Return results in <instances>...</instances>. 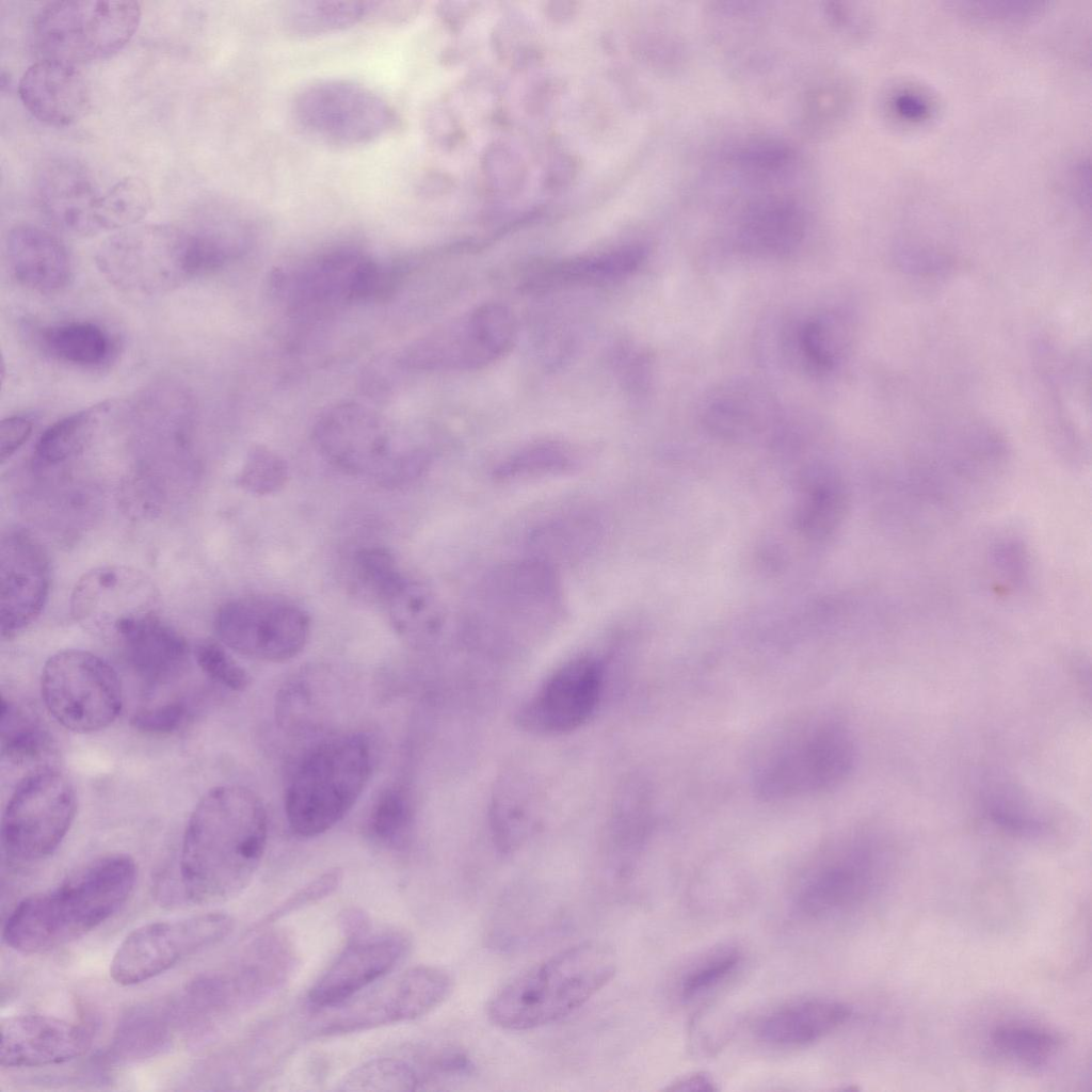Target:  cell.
Masks as SVG:
<instances>
[{"label":"cell","mask_w":1092,"mask_h":1092,"mask_svg":"<svg viewBox=\"0 0 1092 1092\" xmlns=\"http://www.w3.org/2000/svg\"><path fill=\"white\" fill-rule=\"evenodd\" d=\"M1 635L10 639L43 611L50 589V564L39 541L23 529H11L0 549Z\"/></svg>","instance_id":"20"},{"label":"cell","mask_w":1092,"mask_h":1092,"mask_svg":"<svg viewBox=\"0 0 1092 1092\" xmlns=\"http://www.w3.org/2000/svg\"><path fill=\"white\" fill-rule=\"evenodd\" d=\"M314 439L335 467L387 486L418 477L430 461L424 449L403 441L378 415L356 403L344 402L323 414Z\"/></svg>","instance_id":"8"},{"label":"cell","mask_w":1092,"mask_h":1092,"mask_svg":"<svg viewBox=\"0 0 1092 1092\" xmlns=\"http://www.w3.org/2000/svg\"><path fill=\"white\" fill-rule=\"evenodd\" d=\"M291 111L305 133L338 147L373 143L391 132L398 122L395 109L380 94L339 78L317 80L302 87Z\"/></svg>","instance_id":"10"},{"label":"cell","mask_w":1092,"mask_h":1092,"mask_svg":"<svg viewBox=\"0 0 1092 1092\" xmlns=\"http://www.w3.org/2000/svg\"><path fill=\"white\" fill-rule=\"evenodd\" d=\"M34 191L44 216L63 231L80 237L134 226L152 205L143 180L127 176L101 186L83 163L68 158L45 162L37 172Z\"/></svg>","instance_id":"7"},{"label":"cell","mask_w":1092,"mask_h":1092,"mask_svg":"<svg viewBox=\"0 0 1092 1092\" xmlns=\"http://www.w3.org/2000/svg\"><path fill=\"white\" fill-rule=\"evenodd\" d=\"M414 808L410 792L401 786L382 791L371 809L368 832L378 844L401 849L410 840Z\"/></svg>","instance_id":"39"},{"label":"cell","mask_w":1092,"mask_h":1092,"mask_svg":"<svg viewBox=\"0 0 1092 1092\" xmlns=\"http://www.w3.org/2000/svg\"><path fill=\"white\" fill-rule=\"evenodd\" d=\"M0 1026L3 1067L64 1063L85 1054L92 1044V1034L85 1027L46 1014L7 1016Z\"/></svg>","instance_id":"21"},{"label":"cell","mask_w":1092,"mask_h":1092,"mask_svg":"<svg viewBox=\"0 0 1092 1092\" xmlns=\"http://www.w3.org/2000/svg\"><path fill=\"white\" fill-rule=\"evenodd\" d=\"M399 1022L428 1014L441 1005L452 991V979L440 968L419 965L395 981Z\"/></svg>","instance_id":"36"},{"label":"cell","mask_w":1092,"mask_h":1092,"mask_svg":"<svg viewBox=\"0 0 1092 1092\" xmlns=\"http://www.w3.org/2000/svg\"><path fill=\"white\" fill-rule=\"evenodd\" d=\"M420 1079L413 1066L394 1058L370 1060L347 1074L339 1091L408 1092L418 1089Z\"/></svg>","instance_id":"42"},{"label":"cell","mask_w":1092,"mask_h":1092,"mask_svg":"<svg viewBox=\"0 0 1092 1092\" xmlns=\"http://www.w3.org/2000/svg\"><path fill=\"white\" fill-rule=\"evenodd\" d=\"M118 641L130 667L147 684L170 682L187 665V641L158 615L138 623Z\"/></svg>","instance_id":"26"},{"label":"cell","mask_w":1092,"mask_h":1092,"mask_svg":"<svg viewBox=\"0 0 1092 1092\" xmlns=\"http://www.w3.org/2000/svg\"><path fill=\"white\" fill-rule=\"evenodd\" d=\"M741 960L736 949H722L689 968L679 981V996L689 1001L704 995L726 980Z\"/></svg>","instance_id":"45"},{"label":"cell","mask_w":1092,"mask_h":1092,"mask_svg":"<svg viewBox=\"0 0 1092 1092\" xmlns=\"http://www.w3.org/2000/svg\"><path fill=\"white\" fill-rule=\"evenodd\" d=\"M856 744L839 720L807 716L773 732L751 769L755 794L765 801L809 797L839 786L856 762Z\"/></svg>","instance_id":"4"},{"label":"cell","mask_w":1092,"mask_h":1092,"mask_svg":"<svg viewBox=\"0 0 1092 1092\" xmlns=\"http://www.w3.org/2000/svg\"><path fill=\"white\" fill-rule=\"evenodd\" d=\"M216 228L134 225L105 240L95 255L101 275L119 291L140 296L170 293L234 259Z\"/></svg>","instance_id":"3"},{"label":"cell","mask_w":1092,"mask_h":1092,"mask_svg":"<svg viewBox=\"0 0 1092 1092\" xmlns=\"http://www.w3.org/2000/svg\"><path fill=\"white\" fill-rule=\"evenodd\" d=\"M994 1047L1005 1056L1028 1065H1041L1055 1053L1057 1039L1039 1028L1001 1025L991 1034Z\"/></svg>","instance_id":"43"},{"label":"cell","mask_w":1092,"mask_h":1092,"mask_svg":"<svg viewBox=\"0 0 1092 1092\" xmlns=\"http://www.w3.org/2000/svg\"><path fill=\"white\" fill-rule=\"evenodd\" d=\"M738 213V240L752 251L788 253L801 243L807 228L805 209L792 194L765 192L753 195L742 204Z\"/></svg>","instance_id":"25"},{"label":"cell","mask_w":1092,"mask_h":1092,"mask_svg":"<svg viewBox=\"0 0 1092 1092\" xmlns=\"http://www.w3.org/2000/svg\"><path fill=\"white\" fill-rule=\"evenodd\" d=\"M76 814V793L60 771L41 768L27 775L5 807L1 838L4 850L19 861L51 854L65 837Z\"/></svg>","instance_id":"12"},{"label":"cell","mask_w":1092,"mask_h":1092,"mask_svg":"<svg viewBox=\"0 0 1092 1092\" xmlns=\"http://www.w3.org/2000/svg\"><path fill=\"white\" fill-rule=\"evenodd\" d=\"M846 344L841 319L824 312L808 319L798 333L799 351L808 369L826 372L833 369Z\"/></svg>","instance_id":"40"},{"label":"cell","mask_w":1092,"mask_h":1092,"mask_svg":"<svg viewBox=\"0 0 1092 1092\" xmlns=\"http://www.w3.org/2000/svg\"><path fill=\"white\" fill-rule=\"evenodd\" d=\"M851 105V90L839 77L815 82L803 93L800 119L814 134L828 133L845 118Z\"/></svg>","instance_id":"37"},{"label":"cell","mask_w":1092,"mask_h":1092,"mask_svg":"<svg viewBox=\"0 0 1092 1092\" xmlns=\"http://www.w3.org/2000/svg\"><path fill=\"white\" fill-rule=\"evenodd\" d=\"M141 4L131 0H57L35 14L32 34L45 59L78 65L109 58L136 32Z\"/></svg>","instance_id":"9"},{"label":"cell","mask_w":1092,"mask_h":1092,"mask_svg":"<svg viewBox=\"0 0 1092 1092\" xmlns=\"http://www.w3.org/2000/svg\"><path fill=\"white\" fill-rule=\"evenodd\" d=\"M341 879L342 873L339 869L326 871L280 903L264 918L263 922H272L291 912H295L309 903L331 895L336 888H338Z\"/></svg>","instance_id":"48"},{"label":"cell","mask_w":1092,"mask_h":1092,"mask_svg":"<svg viewBox=\"0 0 1092 1092\" xmlns=\"http://www.w3.org/2000/svg\"><path fill=\"white\" fill-rule=\"evenodd\" d=\"M384 606L395 631L412 643L431 640L444 623L443 609L435 594L418 580L406 578Z\"/></svg>","instance_id":"32"},{"label":"cell","mask_w":1092,"mask_h":1092,"mask_svg":"<svg viewBox=\"0 0 1092 1092\" xmlns=\"http://www.w3.org/2000/svg\"><path fill=\"white\" fill-rule=\"evenodd\" d=\"M9 266L26 288L53 294L65 289L73 277V263L65 244L52 232L32 224L13 226L5 239Z\"/></svg>","instance_id":"24"},{"label":"cell","mask_w":1092,"mask_h":1092,"mask_svg":"<svg viewBox=\"0 0 1092 1092\" xmlns=\"http://www.w3.org/2000/svg\"><path fill=\"white\" fill-rule=\"evenodd\" d=\"M114 407L115 404L103 402L53 422L35 444V464L39 467L57 466L83 453Z\"/></svg>","instance_id":"31"},{"label":"cell","mask_w":1092,"mask_h":1092,"mask_svg":"<svg viewBox=\"0 0 1092 1092\" xmlns=\"http://www.w3.org/2000/svg\"><path fill=\"white\" fill-rule=\"evenodd\" d=\"M267 840V812L254 791L240 785L209 790L191 814L182 839L183 897L211 904L239 894L257 870Z\"/></svg>","instance_id":"1"},{"label":"cell","mask_w":1092,"mask_h":1092,"mask_svg":"<svg viewBox=\"0 0 1092 1092\" xmlns=\"http://www.w3.org/2000/svg\"><path fill=\"white\" fill-rule=\"evenodd\" d=\"M341 925L349 941L364 937L370 931V920L367 915L354 909L343 913Z\"/></svg>","instance_id":"52"},{"label":"cell","mask_w":1092,"mask_h":1092,"mask_svg":"<svg viewBox=\"0 0 1092 1092\" xmlns=\"http://www.w3.org/2000/svg\"><path fill=\"white\" fill-rule=\"evenodd\" d=\"M670 1091H716L713 1079L705 1073H693L674 1081L667 1088Z\"/></svg>","instance_id":"53"},{"label":"cell","mask_w":1092,"mask_h":1092,"mask_svg":"<svg viewBox=\"0 0 1092 1092\" xmlns=\"http://www.w3.org/2000/svg\"><path fill=\"white\" fill-rule=\"evenodd\" d=\"M184 717L183 704L167 703L139 711L132 717L131 725L144 734L165 735L179 728Z\"/></svg>","instance_id":"49"},{"label":"cell","mask_w":1092,"mask_h":1092,"mask_svg":"<svg viewBox=\"0 0 1092 1092\" xmlns=\"http://www.w3.org/2000/svg\"><path fill=\"white\" fill-rule=\"evenodd\" d=\"M41 690L51 716L79 734L108 727L122 709V686L116 672L99 656L82 649L52 655L44 664Z\"/></svg>","instance_id":"11"},{"label":"cell","mask_w":1092,"mask_h":1092,"mask_svg":"<svg viewBox=\"0 0 1092 1092\" xmlns=\"http://www.w3.org/2000/svg\"><path fill=\"white\" fill-rule=\"evenodd\" d=\"M351 572L354 588L383 605L406 580L394 555L378 546L359 549L354 555Z\"/></svg>","instance_id":"41"},{"label":"cell","mask_w":1092,"mask_h":1092,"mask_svg":"<svg viewBox=\"0 0 1092 1092\" xmlns=\"http://www.w3.org/2000/svg\"><path fill=\"white\" fill-rule=\"evenodd\" d=\"M37 344L50 358L73 366L93 368L109 362L113 341L100 325L89 321H69L43 327Z\"/></svg>","instance_id":"30"},{"label":"cell","mask_w":1092,"mask_h":1092,"mask_svg":"<svg viewBox=\"0 0 1092 1092\" xmlns=\"http://www.w3.org/2000/svg\"><path fill=\"white\" fill-rule=\"evenodd\" d=\"M374 762L369 737L349 733L310 749L287 787L285 813L290 830L311 838L341 821L367 787Z\"/></svg>","instance_id":"6"},{"label":"cell","mask_w":1092,"mask_h":1092,"mask_svg":"<svg viewBox=\"0 0 1092 1092\" xmlns=\"http://www.w3.org/2000/svg\"><path fill=\"white\" fill-rule=\"evenodd\" d=\"M406 943L398 935L349 941L347 947L310 987L308 1001L318 1009L334 1008L388 974L403 957Z\"/></svg>","instance_id":"22"},{"label":"cell","mask_w":1092,"mask_h":1092,"mask_svg":"<svg viewBox=\"0 0 1092 1092\" xmlns=\"http://www.w3.org/2000/svg\"><path fill=\"white\" fill-rule=\"evenodd\" d=\"M33 423L22 416H11L0 425V460L7 461L30 437Z\"/></svg>","instance_id":"51"},{"label":"cell","mask_w":1092,"mask_h":1092,"mask_svg":"<svg viewBox=\"0 0 1092 1092\" xmlns=\"http://www.w3.org/2000/svg\"><path fill=\"white\" fill-rule=\"evenodd\" d=\"M232 928V918L221 912L143 925L117 947L110 963V976L125 986L142 983L221 942Z\"/></svg>","instance_id":"13"},{"label":"cell","mask_w":1092,"mask_h":1092,"mask_svg":"<svg viewBox=\"0 0 1092 1092\" xmlns=\"http://www.w3.org/2000/svg\"><path fill=\"white\" fill-rule=\"evenodd\" d=\"M874 882L873 853L865 842L825 847L798 876L793 905L812 919H828L862 903Z\"/></svg>","instance_id":"16"},{"label":"cell","mask_w":1092,"mask_h":1092,"mask_svg":"<svg viewBox=\"0 0 1092 1092\" xmlns=\"http://www.w3.org/2000/svg\"><path fill=\"white\" fill-rule=\"evenodd\" d=\"M645 259L641 246L556 262L534 272L524 284L527 291H548L581 285H604L628 277Z\"/></svg>","instance_id":"28"},{"label":"cell","mask_w":1092,"mask_h":1092,"mask_svg":"<svg viewBox=\"0 0 1092 1092\" xmlns=\"http://www.w3.org/2000/svg\"><path fill=\"white\" fill-rule=\"evenodd\" d=\"M286 480V463L264 446H255L250 450L237 478L241 487L256 495L278 492Z\"/></svg>","instance_id":"44"},{"label":"cell","mask_w":1092,"mask_h":1092,"mask_svg":"<svg viewBox=\"0 0 1092 1092\" xmlns=\"http://www.w3.org/2000/svg\"><path fill=\"white\" fill-rule=\"evenodd\" d=\"M561 591L551 565L536 559L491 572L478 591L476 619L537 624L558 619Z\"/></svg>","instance_id":"18"},{"label":"cell","mask_w":1092,"mask_h":1092,"mask_svg":"<svg viewBox=\"0 0 1092 1092\" xmlns=\"http://www.w3.org/2000/svg\"><path fill=\"white\" fill-rule=\"evenodd\" d=\"M18 95L33 117L53 127L76 123L91 102L87 81L77 65L45 58L23 71Z\"/></svg>","instance_id":"23"},{"label":"cell","mask_w":1092,"mask_h":1092,"mask_svg":"<svg viewBox=\"0 0 1092 1092\" xmlns=\"http://www.w3.org/2000/svg\"><path fill=\"white\" fill-rule=\"evenodd\" d=\"M888 107L899 118L910 123L928 119L933 110L928 95L912 87H902L890 94Z\"/></svg>","instance_id":"50"},{"label":"cell","mask_w":1092,"mask_h":1092,"mask_svg":"<svg viewBox=\"0 0 1092 1092\" xmlns=\"http://www.w3.org/2000/svg\"><path fill=\"white\" fill-rule=\"evenodd\" d=\"M379 6L370 1H298L286 9L284 26L296 37L331 34L378 15Z\"/></svg>","instance_id":"33"},{"label":"cell","mask_w":1092,"mask_h":1092,"mask_svg":"<svg viewBox=\"0 0 1092 1092\" xmlns=\"http://www.w3.org/2000/svg\"><path fill=\"white\" fill-rule=\"evenodd\" d=\"M160 594L142 571L101 565L84 573L70 596L73 619L86 629L119 638L138 623L157 616Z\"/></svg>","instance_id":"15"},{"label":"cell","mask_w":1092,"mask_h":1092,"mask_svg":"<svg viewBox=\"0 0 1092 1092\" xmlns=\"http://www.w3.org/2000/svg\"><path fill=\"white\" fill-rule=\"evenodd\" d=\"M1 752L10 761L30 764L43 758L52 741L44 720L31 708L2 697Z\"/></svg>","instance_id":"34"},{"label":"cell","mask_w":1092,"mask_h":1092,"mask_svg":"<svg viewBox=\"0 0 1092 1092\" xmlns=\"http://www.w3.org/2000/svg\"><path fill=\"white\" fill-rule=\"evenodd\" d=\"M616 958L599 942L571 946L523 971L488 1003L493 1024L524 1031L556 1023L582 1007L614 977Z\"/></svg>","instance_id":"5"},{"label":"cell","mask_w":1092,"mask_h":1092,"mask_svg":"<svg viewBox=\"0 0 1092 1092\" xmlns=\"http://www.w3.org/2000/svg\"><path fill=\"white\" fill-rule=\"evenodd\" d=\"M515 337L511 311L501 304L488 303L424 339L410 360L424 368L478 369L505 354Z\"/></svg>","instance_id":"17"},{"label":"cell","mask_w":1092,"mask_h":1092,"mask_svg":"<svg viewBox=\"0 0 1092 1092\" xmlns=\"http://www.w3.org/2000/svg\"><path fill=\"white\" fill-rule=\"evenodd\" d=\"M953 4L960 15L985 25L1023 23L1043 11V3L1039 1H961Z\"/></svg>","instance_id":"46"},{"label":"cell","mask_w":1092,"mask_h":1092,"mask_svg":"<svg viewBox=\"0 0 1092 1092\" xmlns=\"http://www.w3.org/2000/svg\"><path fill=\"white\" fill-rule=\"evenodd\" d=\"M214 628L223 644L240 655L283 662L306 645L310 621L294 604L274 597H241L224 604Z\"/></svg>","instance_id":"14"},{"label":"cell","mask_w":1092,"mask_h":1092,"mask_svg":"<svg viewBox=\"0 0 1092 1092\" xmlns=\"http://www.w3.org/2000/svg\"><path fill=\"white\" fill-rule=\"evenodd\" d=\"M603 688V667L590 656L556 670L520 708L517 721L529 732L556 735L581 726L595 711Z\"/></svg>","instance_id":"19"},{"label":"cell","mask_w":1092,"mask_h":1092,"mask_svg":"<svg viewBox=\"0 0 1092 1092\" xmlns=\"http://www.w3.org/2000/svg\"><path fill=\"white\" fill-rule=\"evenodd\" d=\"M604 523L588 510H569L544 518L527 535L532 559L552 566L590 553L604 536Z\"/></svg>","instance_id":"29"},{"label":"cell","mask_w":1092,"mask_h":1092,"mask_svg":"<svg viewBox=\"0 0 1092 1092\" xmlns=\"http://www.w3.org/2000/svg\"><path fill=\"white\" fill-rule=\"evenodd\" d=\"M851 1015L848 1006L829 999L812 998L782 1006L762 1016L756 1024V1034L765 1043L797 1047L818 1041Z\"/></svg>","instance_id":"27"},{"label":"cell","mask_w":1092,"mask_h":1092,"mask_svg":"<svg viewBox=\"0 0 1092 1092\" xmlns=\"http://www.w3.org/2000/svg\"><path fill=\"white\" fill-rule=\"evenodd\" d=\"M577 466V457L566 447L556 443L528 446L499 463L494 476L502 481L564 475Z\"/></svg>","instance_id":"38"},{"label":"cell","mask_w":1092,"mask_h":1092,"mask_svg":"<svg viewBox=\"0 0 1092 1092\" xmlns=\"http://www.w3.org/2000/svg\"><path fill=\"white\" fill-rule=\"evenodd\" d=\"M195 658L200 670L214 682L243 691L251 682L247 672L218 642L204 640L196 645Z\"/></svg>","instance_id":"47"},{"label":"cell","mask_w":1092,"mask_h":1092,"mask_svg":"<svg viewBox=\"0 0 1092 1092\" xmlns=\"http://www.w3.org/2000/svg\"><path fill=\"white\" fill-rule=\"evenodd\" d=\"M769 398L750 385L736 384L720 388L704 406L708 425L722 434L740 435L752 429L764 413L771 410Z\"/></svg>","instance_id":"35"},{"label":"cell","mask_w":1092,"mask_h":1092,"mask_svg":"<svg viewBox=\"0 0 1092 1092\" xmlns=\"http://www.w3.org/2000/svg\"><path fill=\"white\" fill-rule=\"evenodd\" d=\"M136 866L127 854H108L80 867L57 886L20 901L3 927V941L22 953L65 946L116 913L131 895Z\"/></svg>","instance_id":"2"}]
</instances>
